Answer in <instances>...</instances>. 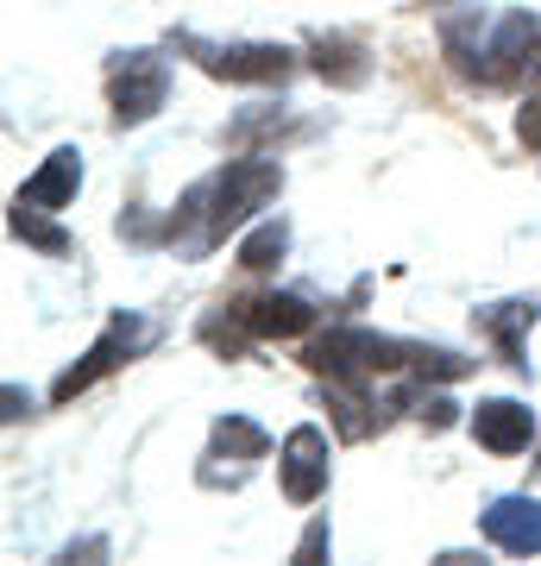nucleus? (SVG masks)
<instances>
[{
    "instance_id": "f257e3e1",
    "label": "nucleus",
    "mask_w": 541,
    "mask_h": 566,
    "mask_svg": "<svg viewBox=\"0 0 541 566\" xmlns=\"http://www.w3.org/2000/svg\"><path fill=\"white\" fill-rule=\"evenodd\" d=\"M278 164L271 158H233L215 182H201L196 196H189V208L201 214V233L196 245H221L233 227L252 221V208H264L271 196H278Z\"/></svg>"
},
{
    "instance_id": "f03ea898",
    "label": "nucleus",
    "mask_w": 541,
    "mask_h": 566,
    "mask_svg": "<svg viewBox=\"0 0 541 566\" xmlns=\"http://www.w3.org/2000/svg\"><path fill=\"white\" fill-rule=\"evenodd\" d=\"M164 88H170V76H164V63L152 57V51H133V57H121V63H114V76H107L114 120H121V126L152 120V114L164 107Z\"/></svg>"
},
{
    "instance_id": "7ed1b4c3",
    "label": "nucleus",
    "mask_w": 541,
    "mask_h": 566,
    "mask_svg": "<svg viewBox=\"0 0 541 566\" xmlns=\"http://www.w3.org/2000/svg\"><path fill=\"white\" fill-rule=\"evenodd\" d=\"M183 44L196 51V63L208 76H221V82H283L290 76V51L283 44H196V39H183Z\"/></svg>"
},
{
    "instance_id": "20e7f679",
    "label": "nucleus",
    "mask_w": 541,
    "mask_h": 566,
    "mask_svg": "<svg viewBox=\"0 0 541 566\" xmlns=\"http://www.w3.org/2000/svg\"><path fill=\"white\" fill-rule=\"evenodd\" d=\"M479 57L485 76L491 82H522V76H541V20H529V13H510V20L498 25V39L485 44Z\"/></svg>"
},
{
    "instance_id": "39448f33",
    "label": "nucleus",
    "mask_w": 541,
    "mask_h": 566,
    "mask_svg": "<svg viewBox=\"0 0 541 566\" xmlns=\"http://www.w3.org/2000/svg\"><path fill=\"white\" fill-rule=\"evenodd\" d=\"M139 340H145V322H139V315H114V327H107V334L95 340V353H89V359H82L76 371H63L51 397H58V403H70L76 390H89L95 378H107V371H114V365H121Z\"/></svg>"
},
{
    "instance_id": "423d86ee",
    "label": "nucleus",
    "mask_w": 541,
    "mask_h": 566,
    "mask_svg": "<svg viewBox=\"0 0 541 566\" xmlns=\"http://www.w3.org/2000/svg\"><path fill=\"white\" fill-rule=\"evenodd\" d=\"M283 491H290V504H315L327 491V434L321 428H290V441H283Z\"/></svg>"
},
{
    "instance_id": "0eeeda50",
    "label": "nucleus",
    "mask_w": 541,
    "mask_h": 566,
    "mask_svg": "<svg viewBox=\"0 0 541 566\" xmlns=\"http://www.w3.org/2000/svg\"><path fill=\"white\" fill-rule=\"evenodd\" d=\"M485 535L503 554H541V504L535 497H498L485 510Z\"/></svg>"
},
{
    "instance_id": "6e6552de",
    "label": "nucleus",
    "mask_w": 541,
    "mask_h": 566,
    "mask_svg": "<svg viewBox=\"0 0 541 566\" xmlns=\"http://www.w3.org/2000/svg\"><path fill=\"white\" fill-rule=\"evenodd\" d=\"M472 434H479V447H491V453H522L529 434H535V416L522 403H510V397H498V403H479Z\"/></svg>"
},
{
    "instance_id": "1a4fd4ad",
    "label": "nucleus",
    "mask_w": 541,
    "mask_h": 566,
    "mask_svg": "<svg viewBox=\"0 0 541 566\" xmlns=\"http://www.w3.org/2000/svg\"><path fill=\"white\" fill-rule=\"evenodd\" d=\"M76 182H82V158H76V151H51V158H44V170L20 189V202L44 208V214H58V208L76 196Z\"/></svg>"
},
{
    "instance_id": "9d476101",
    "label": "nucleus",
    "mask_w": 541,
    "mask_h": 566,
    "mask_svg": "<svg viewBox=\"0 0 541 566\" xmlns=\"http://www.w3.org/2000/svg\"><path fill=\"white\" fill-rule=\"evenodd\" d=\"M246 327L259 340H290V334H309L315 327V308L302 303V296H259V303L246 308Z\"/></svg>"
},
{
    "instance_id": "9b49d317",
    "label": "nucleus",
    "mask_w": 541,
    "mask_h": 566,
    "mask_svg": "<svg viewBox=\"0 0 541 566\" xmlns=\"http://www.w3.org/2000/svg\"><path fill=\"white\" fill-rule=\"evenodd\" d=\"M264 428L259 422H246V416H221L215 422V460H240V465H252V460H264Z\"/></svg>"
},
{
    "instance_id": "f8f14e48",
    "label": "nucleus",
    "mask_w": 541,
    "mask_h": 566,
    "mask_svg": "<svg viewBox=\"0 0 541 566\" xmlns=\"http://www.w3.org/2000/svg\"><path fill=\"white\" fill-rule=\"evenodd\" d=\"M315 70H321L327 82H341V88H360L372 63H365V51H360L353 39H321V44H315Z\"/></svg>"
},
{
    "instance_id": "ddd939ff",
    "label": "nucleus",
    "mask_w": 541,
    "mask_h": 566,
    "mask_svg": "<svg viewBox=\"0 0 541 566\" xmlns=\"http://www.w3.org/2000/svg\"><path fill=\"white\" fill-rule=\"evenodd\" d=\"M535 322V303H498L491 315H485V334L503 346V359L522 365V327Z\"/></svg>"
},
{
    "instance_id": "4468645a",
    "label": "nucleus",
    "mask_w": 541,
    "mask_h": 566,
    "mask_svg": "<svg viewBox=\"0 0 541 566\" xmlns=\"http://www.w3.org/2000/svg\"><path fill=\"white\" fill-rule=\"evenodd\" d=\"M13 233H20V240H32L39 252H51V259H63V252H70V233H63V227H51V221H44V208H32V202H13Z\"/></svg>"
},
{
    "instance_id": "2eb2a0df",
    "label": "nucleus",
    "mask_w": 541,
    "mask_h": 566,
    "mask_svg": "<svg viewBox=\"0 0 541 566\" xmlns=\"http://www.w3.org/2000/svg\"><path fill=\"white\" fill-rule=\"evenodd\" d=\"M283 245H290V233H283V221H271V227H259V233L240 245V264L246 271H271V264L283 259Z\"/></svg>"
},
{
    "instance_id": "dca6fc26",
    "label": "nucleus",
    "mask_w": 541,
    "mask_h": 566,
    "mask_svg": "<svg viewBox=\"0 0 541 566\" xmlns=\"http://www.w3.org/2000/svg\"><path fill=\"white\" fill-rule=\"evenodd\" d=\"M321 547H327V523H315L309 535H302V547H296V560H315Z\"/></svg>"
}]
</instances>
